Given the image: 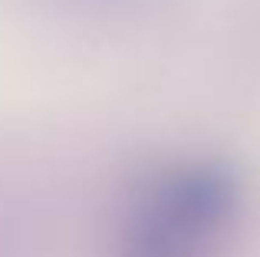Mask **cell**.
<instances>
[{"instance_id": "cell-1", "label": "cell", "mask_w": 260, "mask_h": 257, "mask_svg": "<svg viewBox=\"0 0 260 257\" xmlns=\"http://www.w3.org/2000/svg\"><path fill=\"white\" fill-rule=\"evenodd\" d=\"M221 218L224 205L217 191L178 195L172 205L158 201V211L148 214L139 234H132L125 257H208Z\"/></svg>"}]
</instances>
